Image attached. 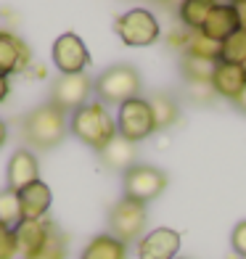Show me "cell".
Here are the masks:
<instances>
[{
	"mask_svg": "<svg viewBox=\"0 0 246 259\" xmlns=\"http://www.w3.org/2000/svg\"><path fill=\"white\" fill-rule=\"evenodd\" d=\"M21 133H24V140L32 148L48 151L53 146H58L64 140V135L69 133V119L66 111H61L58 106H53L51 101L32 109L24 116V124H21Z\"/></svg>",
	"mask_w": 246,
	"mask_h": 259,
	"instance_id": "cell-1",
	"label": "cell"
},
{
	"mask_svg": "<svg viewBox=\"0 0 246 259\" xmlns=\"http://www.w3.org/2000/svg\"><path fill=\"white\" fill-rule=\"evenodd\" d=\"M69 130L85 146H90L93 151H101L116 135V119L101 101H96V103H85L82 109L72 111Z\"/></svg>",
	"mask_w": 246,
	"mask_h": 259,
	"instance_id": "cell-2",
	"label": "cell"
},
{
	"mask_svg": "<svg viewBox=\"0 0 246 259\" xmlns=\"http://www.w3.org/2000/svg\"><path fill=\"white\" fill-rule=\"evenodd\" d=\"M93 90H96V96L103 106L109 103L122 106L140 96V74L130 64H116V66H109L106 72H101Z\"/></svg>",
	"mask_w": 246,
	"mask_h": 259,
	"instance_id": "cell-3",
	"label": "cell"
},
{
	"mask_svg": "<svg viewBox=\"0 0 246 259\" xmlns=\"http://www.w3.org/2000/svg\"><path fill=\"white\" fill-rule=\"evenodd\" d=\"M114 29L119 34V40L130 48H148L161 37V27L159 19L146 8H133L122 14L119 19L114 21Z\"/></svg>",
	"mask_w": 246,
	"mask_h": 259,
	"instance_id": "cell-4",
	"label": "cell"
},
{
	"mask_svg": "<svg viewBox=\"0 0 246 259\" xmlns=\"http://www.w3.org/2000/svg\"><path fill=\"white\" fill-rule=\"evenodd\" d=\"M146 222H148L146 204L133 201V198H119L109 211V233L122 243H133L143 238Z\"/></svg>",
	"mask_w": 246,
	"mask_h": 259,
	"instance_id": "cell-5",
	"label": "cell"
},
{
	"mask_svg": "<svg viewBox=\"0 0 246 259\" xmlns=\"http://www.w3.org/2000/svg\"><path fill=\"white\" fill-rule=\"evenodd\" d=\"M122 188H125V198H133V201L148 204L159 198L167 188V175L159 167H151V164H135L125 172L122 178Z\"/></svg>",
	"mask_w": 246,
	"mask_h": 259,
	"instance_id": "cell-6",
	"label": "cell"
},
{
	"mask_svg": "<svg viewBox=\"0 0 246 259\" xmlns=\"http://www.w3.org/2000/svg\"><path fill=\"white\" fill-rule=\"evenodd\" d=\"M116 133L122 138H127L130 143H140L156 133L154 124V114H151V106L146 98H133L119 106V114H116Z\"/></svg>",
	"mask_w": 246,
	"mask_h": 259,
	"instance_id": "cell-7",
	"label": "cell"
},
{
	"mask_svg": "<svg viewBox=\"0 0 246 259\" xmlns=\"http://www.w3.org/2000/svg\"><path fill=\"white\" fill-rule=\"evenodd\" d=\"M93 93V79L79 72V74H61L51 85V103L58 106L61 111H77L88 103Z\"/></svg>",
	"mask_w": 246,
	"mask_h": 259,
	"instance_id": "cell-8",
	"label": "cell"
},
{
	"mask_svg": "<svg viewBox=\"0 0 246 259\" xmlns=\"http://www.w3.org/2000/svg\"><path fill=\"white\" fill-rule=\"evenodd\" d=\"M53 64L61 74H79L90 64L88 45L82 42L74 32H64L53 42Z\"/></svg>",
	"mask_w": 246,
	"mask_h": 259,
	"instance_id": "cell-9",
	"label": "cell"
},
{
	"mask_svg": "<svg viewBox=\"0 0 246 259\" xmlns=\"http://www.w3.org/2000/svg\"><path fill=\"white\" fill-rule=\"evenodd\" d=\"M180 233L172 228H156L138 241V259H178Z\"/></svg>",
	"mask_w": 246,
	"mask_h": 259,
	"instance_id": "cell-10",
	"label": "cell"
},
{
	"mask_svg": "<svg viewBox=\"0 0 246 259\" xmlns=\"http://www.w3.org/2000/svg\"><path fill=\"white\" fill-rule=\"evenodd\" d=\"M32 61L29 45L11 32H0V77L24 72Z\"/></svg>",
	"mask_w": 246,
	"mask_h": 259,
	"instance_id": "cell-11",
	"label": "cell"
},
{
	"mask_svg": "<svg viewBox=\"0 0 246 259\" xmlns=\"http://www.w3.org/2000/svg\"><path fill=\"white\" fill-rule=\"evenodd\" d=\"M6 178H8V188L11 191H24L27 185L37 183L40 180V164L34 159L32 151L19 148L8 161V169H6Z\"/></svg>",
	"mask_w": 246,
	"mask_h": 259,
	"instance_id": "cell-12",
	"label": "cell"
},
{
	"mask_svg": "<svg viewBox=\"0 0 246 259\" xmlns=\"http://www.w3.org/2000/svg\"><path fill=\"white\" fill-rule=\"evenodd\" d=\"M101 156V164L111 172H127L130 167H135V159H138V151H135V143H130L127 138H122L116 133L106 146L98 151Z\"/></svg>",
	"mask_w": 246,
	"mask_h": 259,
	"instance_id": "cell-13",
	"label": "cell"
},
{
	"mask_svg": "<svg viewBox=\"0 0 246 259\" xmlns=\"http://www.w3.org/2000/svg\"><path fill=\"white\" fill-rule=\"evenodd\" d=\"M241 29V21H238V11L233 3H220L217 0V6L212 8V14H209L207 19V24H204V34L207 37H212L215 42H222V40H228L233 32H238Z\"/></svg>",
	"mask_w": 246,
	"mask_h": 259,
	"instance_id": "cell-14",
	"label": "cell"
},
{
	"mask_svg": "<svg viewBox=\"0 0 246 259\" xmlns=\"http://www.w3.org/2000/svg\"><path fill=\"white\" fill-rule=\"evenodd\" d=\"M19 204H21V220H45L53 204L51 185L43 180L27 185L24 191H19Z\"/></svg>",
	"mask_w": 246,
	"mask_h": 259,
	"instance_id": "cell-15",
	"label": "cell"
},
{
	"mask_svg": "<svg viewBox=\"0 0 246 259\" xmlns=\"http://www.w3.org/2000/svg\"><path fill=\"white\" fill-rule=\"evenodd\" d=\"M53 225H56V222H51V220H21L19 225L14 228L16 243H19V256L24 259V256L37 251L40 246L48 241Z\"/></svg>",
	"mask_w": 246,
	"mask_h": 259,
	"instance_id": "cell-16",
	"label": "cell"
},
{
	"mask_svg": "<svg viewBox=\"0 0 246 259\" xmlns=\"http://www.w3.org/2000/svg\"><path fill=\"white\" fill-rule=\"evenodd\" d=\"M212 88H215V93H217V98L236 101V98H238V93L246 88L243 69H241V66H233V64H222V61H217L215 74H212Z\"/></svg>",
	"mask_w": 246,
	"mask_h": 259,
	"instance_id": "cell-17",
	"label": "cell"
},
{
	"mask_svg": "<svg viewBox=\"0 0 246 259\" xmlns=\"http://www.w3.org/2000/svg\"><path fill=\"white\" fill-rule=\"evenodd\" d=\"M215 6H217V0H180L178 3L180 27L191 29V32H201Z\"/></svg>",
	"mask_w": 246,
	"mask_h": 259,
	"instance_id": "cell-18",
	"label": "cell"
},
{
	"mask_svg": "<svg viewBox=\"0 0 246 259\" xmlns=\"http://www.w3.org/2000/svg\"><path fill=\"white\" fill-rule=\"evenodd\" d=\"M79 259H127V243L114 238L111 233H101L85 246Z\"/></svg>",
	"mask_w": 246,
	"mask_h": 259,
	"instance_id": "cell-19",
	"label": "cell"
},
{
	"mask_svg": "<svg viewBox=\"0 0 246 259\" xmlns=\"http://www.w3.org/2000/svg\"><path fill=\"white\" fill-rule=\"evenodd\" d=\"M148 106H151V114H154V124L156 130H167L178 122L180 116V109L175 103L172 96H164V93H156V96L148 98Z\"/></svg>",
	"mask_w": 246,
	"mask_h": 259,
	"instance_id": "cell-20",
	"label": "cell"
},
{
	"mask_svg": "<svg viewBox=\"0 0 246 259\" xmlns=\"http://www.w3.org/2000/svg\"><path fill=\"white\" fill-rule=\"evenodd\" d=\"M220 61L222 64H233V66H243L246 64V29H238V32H233L228 40H222Z\"/></svg>",
	"mask_w": 246,
	"mask_h": 259,
	"instance_id": "cell-21",
	"label": "cell"
},
{
	"mask_svg": "<svg viewBox=\"0 0 246 259\" xmlns=\"http://www.w3.org/2000/svg\"><path fill=\"white\" fill-rule=\"evenodd\" d=\"M217 61H207V58H196V56H183L180 61V72L185 82H212Z\"/></svg>",
	"mask_w": 246,
	"mask_h": 259,
	"instance_id": "cell-22",
	"label": "cell"
},
{
	"mask_svg": "<svg viewBox=\"0 0 246 259\" xmlns=\"http://www.w3.org/2000/svg\"><path fill=\"white\" fill-rule=\"evenodd\" d=\"M220 45L212 37H207L204 32H191V40L185 45L183 56H196V58H207V61H220Z\"/></svg>",
	"mask_w": 246,
	"mask_h": 259,
	"instance_id": "cell-23",
	"label": "cell"
},
{
	"mask_svg": "<svg viewBox=\"0 0 246 259\" xmlns=\"http://www.w3.org/2000/svg\"><path fill=\"white\" fill-rule=\"evenodd\" d=\"M24 259H66V235L58 230V225H53L48 241H45L34 254H29Z\"/></svg>",
	"mask_w": 246,
	"mask_h": 259,
	"instance_id": "cell-24",
	"label": "cell"
},
{
	"mask_svg": "<svg viewBox=\"0 0 246 259\" xmlns=\"http://www.w3.org/2000/svg\"><path fill=\"white\" fill-rule=\"evenodd\" d=\"M21 222V204H19V193L6 188L0 191V225L6 228H16Z\"/></svg>",
	"mask_w": 246,
	"mask_h": 259,
	"instance_id": "cell-25",
	"label": "cell"
},
{
	"mask_svg": "<svg viewBox=\"0 0 246 259\" xmlns=\"http://www.w3.org/2000/svg\"><path fill=\"white\" fill-rule=\"evenodd\" d=\"M19 256V243L14 228L0 225V259H16Z\"/></svg>",
	"mask_w": 246,
	"mask_h": 259,
	"instance_id": "cell-26",
	"label": "cell"
},
{
	"mask_svg": "<svg viewBox=\"0 0 246 259\" xmlns=\"http://www.w3.org/2000/svg\"><path fill=\"white\" fill-rule=\"evenodd\" d=\"M188 96L196 103H209L212 98H217V93L212 88V82H188Z\"/></svg>",
	"mask_w": 246,
	"mask_h": 259,
	"instance_id": "cell-27",
	"label": "cell"
},
{
	"mask_svg": "<svg viewBox=\"0 0 246 259\" xmlns=\"http://www.w3.org/2000/svg\"><path fill=\"white\" fill-rule=\"evenodd\" d=\"M230 249H233V254H236L238 259H246V220L233 228V233H230Z\"/></svg>",
	"mask_w": 246,
	"mask_h": 259,
	"instance_id": "cell-28",
	"label": "cell"
},
{
	"mask_svg": "<svg viewBox=\"0 0 246 259\" xmlns=\"http://www.w3.org/2000/svg\"><path fill=\"white\" fill-rule=\"evenodd\" d=\"M188 40H191V29H185V27H180V29H175L170 37H167V42L172 45V48H180V51H185V45H188Z\"/></svg>",
	"mask_w": 246,
	"mask_h": 259,
	"instance_id": "cell-29",
	"label": "cell"
},
{
	"mask_svg": "<svg viewBox=\"0 0 246 259\" xmlns=\"http://www.w3.org/2000/svg\"><path fill=\"white\" fill-rule=\"evenodd\" d=\"M8 93H11V82H8V77H0V103L8 98Z\"/></svg>",
	"mask_w": 246,
	"mask_h": 259,
	"instance_id": "cell-30",
	"label": "cell"
},
{
	"mask_svg": "<svg viewBox=\"0 0 246 259\" xmlns=\"http://www.w3.org/2000/svg\"><path fill=\"white\" fill-rule=\"evenodd\" d=\"M236 11H238V21H241V29H246V0L236 3Z\"/></svg>",
	"mask_w": 246,
	"mask_h": 259,
	"instance_id": "cell-31",
	"label": "cell"
},
{
	"mask_svg": "<svg viewBox=\"0 0 246 259\" xmlns=\"http://www.w3.org/2000/svg\"><path fill=\"white\" fill-rule=\"evenodd\" d=\"M233 103H236V106H238V111H243V114H246V88H243V90L238 93V98H236V101H233Z\"/></svg>",
	"mask_w": 246,
	"mask_h": 259,
	"instance_id": "cell-32",
	"label": "cell"
},
{
	"mask_svg": "<svg viewBox=\"0 0 246 259\" xmlns=\"http://www.w3.org/2000/svg\"><path fill=\"white\" fill-rule=\"evenodd\" d=\"M6 138H8V130H6V122L0 119V148L6 146Z\"/></svg>",
	"mask_w": 246,
	"mask_h": 259,
	"instance_id": "cell-33",
	"label": "cell"
},
{
	"mask_svg": "<svg viewBox=\"0 0 246 259\" xmlns=\"http://www.w3.org/2000/svg\"><path fill=\"white\" fill-rule=\"evenodd\" d=\"M228 3H233V6H236V3H241V0H228Z\"/></svg>",
	"mask_w": 246,
	"mask_h": 259,
	"instance_id": "cell-34",
	"label": "cell"
},
{
	"mask_svg": "<svg viewBox=\"0 0 246 259\" xmlns=\"http://www.w3.org/2000/svg\"><path fill=\"white\" fill-rule=\"evenodd\" d=\"M241 69H243V77H246V64H243V66H241Z\"/></svg>",
	"mask_w": 246,
	"mask_h": 259,
	"instance_id": "cell-35",
	"label": "cell"
},
{
	"mask_svg": "<svg viewBox=\"0 0 246 259\" xmlns=\"http://www.w3.org/2000/svg\"><path fill=\"white\" fill-rule=\"evenodd\" d=\"M178 259H180V256H178Z\"/></svg>",
	"mask_w": 246,
	"mask_h": 259,
	"instance_id": "cell-36",
	"label": "cell"
}]
</instances>
